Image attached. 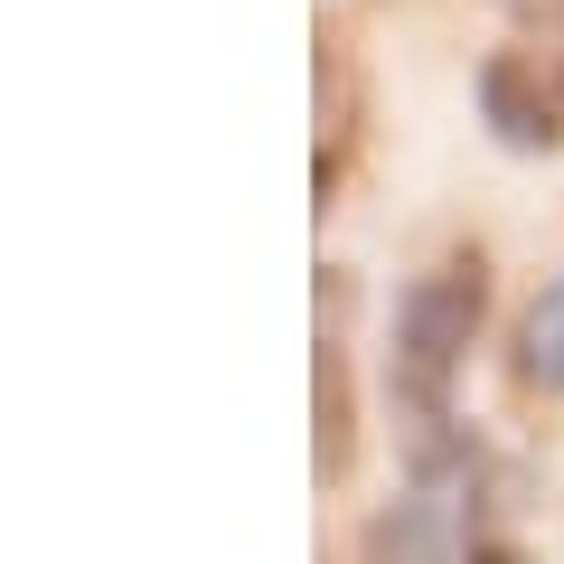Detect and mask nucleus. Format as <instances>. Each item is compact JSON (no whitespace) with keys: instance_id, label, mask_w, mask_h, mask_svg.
I'll return each mask as SVG.
<instances>
[{"instance_id":"obj_3","label":"nucleus","mask_w":564,"mask_h":564,"mask_svg":"<svg viewBox=\"0 0 564 564\" xmlns=\"http://www.w3.org/2000/svg\"><path fill=\"white\" fill-rule=\"evenodd\" d=\"M518 367H527V386H564V273H555V292H545V302L527 311Z\"/></svg>"},{"instance_id":"obj_2","label":"nucleus","mask_w":564,"mask_h":564,"mask_svg":"<svg viewBox=\"0 0 564 564\" xmlns=\"http://www.w3.org/2000/svg\"><path fill=\"white\" fill-rule=\"evenodd\" d=\"M470 321H480V254H462V263H443V273L414 292V311H404V348H414V367H423V386L452 367V348L470 339Z\"/></svg>"},{"instance_id":"obj_4","label":"nucleus","mask_w":564,"mask_h":564,"mask_svg":"<svg viewBox=\"0 0 564 564\" xmlns=\"http://www.w3.org/2000/svg\"><path fill=\"white\" fill-rule=\"evenodd\" d=\"M470 564H508V555H470Z\"/></svg>"},{"instance_id":"obj_1","label":"nucleus","mask_w":564,"mask_h":564,"mask_svg":"<svg viewBox=\"0 0 564 564\" xmlns=\"http://www.w3.org/2000/svg\"><path fill=\"white\" fill-rule=\"evenodd\" d=\"M489 113L508 141H564V29L527 39L489 66Z\"/></svg>"}]
</instances>
